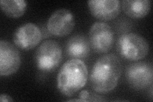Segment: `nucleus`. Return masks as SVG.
<instances>
[{
  "label": "nucleus",
  "instance_id": "nucleus-6",
  "mask_svg": "<svg viewBox=\"0 0 153 102\" xmlns=\"http://www.w3.org/2000/svg\"><path fill=\"white\" fill-rule=\"evenodd\" d=\"M125 77L128 85L133 89H145L152 84V65L147 62L131 63L126 67Z\"/></svg>",
  "mask_w": 153,
  "mask_h": 102
},
{
  "label": "nucleus",
  "instance_id": "nucleus-8",
  "mask_svg": "<svg viewBox=\"0 0 153 102\" xmlns=\"http://www.w3.org/2000/svg\"><path fill=\"white\" fill-rule=\"evenodd\" d=\"M42 39L40 29L36 24L28 22L18 27L13 33V41L22 50H31L39 44Z\"/></svg>",
  "mask_w": 153,
  "mask_h": 102
},
{
  "label": "nucleus",
  "instance_id": "nucleus-9",
  "mask_svg": "<svg viewBox=\"0 0 153 102\" xmlns=\"http://www.w3.org/2000/svg\"><path fill=\"white\" fill-rule=\"evenodd\" d=\"M21 54L17 47L7 40H0V75L8 76L19 70Z\"/></svg>",
  "mask_w": 153,
  "mask_h": 102
},
{
  "label": "nucleus",
  "instance_id": "nucleus-2",
  "mask_svg": "<svg viewBox=\"0 0 153 102\" xmlns=\"http://www.w3.org/2000/svg\"><path fill=\"white\" fill-rule=\"evenodd\" d=\"M88 77L85 63L80 60L70 59L61 67L57 77V87L62 95L71 96L83 88Z\"/></svg>",
  "mask_w": 153,
  "mask_h": 102
},
{
  "label": "nucleus",
  "instance_id": "nucleus-10",
  "mask_svg": "<svg viewBox=\"0 0 153 102\" xmlns=\"http://www.w3.org/2000/svg\"><path fill=\"white\" fill-rule=\"evenodd\" d=\"M92 15L102 21H111L116 18L121 12L119 0H89L88 1Z\"/></svg>",
  "mask_w": 153,
  "mask_h": 102
},
{
  "label": "nucleus",
  "instance_id": "nucleus-12",
  "mask_svg": "<svg viewBox=\"0 0 153 102\" xmlns=\"http://www.w3.org/2000/svg\"><path fill=\"white\" fill-rule=\"evenodd\" d=\"M151 2L150 0H123V10L128 17L140 19L146 16L150 12Z\"/></svg>",
  "mask_w": 153,
  "mask_h": 102
},
{
  "label": "nucleus",
  "instance_id": "nucleus-15",
  "mask_svg": "<svg viewBox=\"0 0 153 102\" xmlns=\"http://www.w3.org/2000/svg\"><path fill=\"white\" fill-rule=\"evenodd\" d=\"M13 100L10 96H9L7 94H1L0 96V101H13Z\"/></svg>",
  "mask_w": 153,
  "mask_h": 102
},
{
  "label": "nucleus",
  "instance_id": "nucleus-13",
  "mask_svg": "<svg viewBox=\"0 0 153 102\" xmlns=\"http://www.w3.org/2000/svg\"><path fill=\"white\" fill-rule=\"evenodd\" d=\"M27 1L24 0H1L0 7L2 12L11 18L22 16L27 8Z\"/></svg>",
  "mask_w": 153,
  "mask_h": 102
},
{
  "label": "nucleus",
  "instance_id": "nucleus-4",
  "mask_svg": "<svg viewBox=\"0 0 153 102\" xmlns=\"http://www.w3.org/2000/svg\"><path fill=\"white\" fill-rule=\"evenodd\" d=\"M34 59L38 70L52 71L60 65L62 61V48L55 40H45L37 48Z\"/></svg>",
  "mask_w": 153,
  "mask_h": 102
},
{
  "label": "nucleus",
  "instance_id": "nucleus-7",
  "mask_svg": "<svg viewBox=\"0 0 153 102\" xmlns=\"http://www.w3.org/2000/svg\"><path fill=\"white\" fill-rule=\"evenodd\" d=\"M73 13L66 8L56 10L51 14L47 22V30L52 35L64 37L70 35L75 27Z\"/></svg>",
  "mask_w": 153,
  "mask_h": 102
},
{
  "label": "nucleus",
  "instance_id": "nucleus-14",
  "mask_svg": "<svg viewBox=\"0 0 153 102\" xmlns=\"http://www.w3.org/2000/svg\"><path fill=\"white\" fill-rule=\"evenodd\" d=\"M89 91L88 90H83L80 92L79 93V98H80L81 100H82L84 101V102H86L88 101V98L89 96Z\"/></svg>",
  "mask_w": 153,
  "mask_h": 102
},
{
  "label": "nucleus",
  "instance_id": "nucleus-11",
  "mask_svg": "<svg viewBox=\"0 0 153 102\" xmlns=\"http://www.w3.org/2000/svg\"><path fill=\"white\" fill-rule=\"evenodd\" d=\"M89 40L82 34H76L70 37L66 43L65 52L71 59L84 60L90 54Z\"/></svg>",
  "mask_w": 153,
  "mask_h": 102
},
{
  "label": "nucleus",
  "instance_id": "nucleus-3",
  "mask_svg": "<svg viewBox=\"0 0 153 102\" xmlns=\"http://www.w3.org/2000/svg\"><path fill=\"white\" fill-rule=\"evenodd\" d=\"M117 51L124 59L135 61L143 59L147 55L149 45L140 35L135 33H127L119 38Z\"/></svg>",
  "mask_w": 153,
  "mask_h": 102
},
{
  "label": "nucleus",
  "instance_id": "nucleus-1",
  "mask_svg": "<svg viewBox=\"0 0 153 102\" xmlns=\"http://www.w3.org/2000/svg\"><path fill=\"white\" fill-rule=\"evenodd\" d=\"M122 74V64L113 53L100 57L94 64L90 75L92 89L101 94H107L116 88Z\"/></svg>",
  "mask_w": 153,
  "mask_h": 102
},
{
  "label": "nucleus",
  "instance_id": "nucleus-5",
  "mask_svg": "<svg viewBox=\"0 0 153 102\" xmlns=\"http://www.w3.org/2000/svg\"><path fill=\"white\" fill-rule=\"evenodd\" d=\"M89 42L95 52L107 53L114 43V34L111 26L105 22H95L89 30Z\"/></svg>",
  "mask_w": 153,
  "mask_h": 102
}]
</instances>
